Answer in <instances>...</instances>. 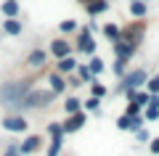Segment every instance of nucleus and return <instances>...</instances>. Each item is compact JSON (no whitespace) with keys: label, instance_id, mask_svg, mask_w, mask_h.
Wrapping results in <instances>:
<instances>
[{"label":"nucleus","instance_id":"9","mask_svg":"<svg viewBox=\"0 0 159 156\" xmlns=\"http://www.w3.org/2000/svg\"><path fill=\"white\" fill-rule=\"evenodd\" d=\"M51 53L56 58H66L69 53H72V45L66 42V40H53V45H51Z\"/></svg>","mask_w":159,"mask_h":156},{"label":"nucleus","instance_id":"12","mask_svg":"<svg viewBox=\"0 0 159 156\" xmlns=\"http://www.w3.org/2000/svg\"><path fill=\"white\" fill-rule=\"evenodd\" d=\"M37 145H40V138L37 135H29V138L19 145V154H32V151H37Z\"/></svg>","mask_w":159,"mask_h":156},{"label":"nucleus","instance_id":"7","mask_svg":"<svg viewBox=\"0 0 159 156\" xmlns=\"http://www.w3.org/2000/svg\"><path fill=\"white\" fill-rule=\"evenodd\" d=\"M3 127L11 130V132H24V130H27V119L13 114V117H6V119H3Z\"/></svg>","mask_w":159,"mask_h":156},{"label":"nucleus","instance_id":"15","mask_svg":"<svg viewBox=\"0 0 159 156\" xmlns=\"http://www.w3.org/2000/svg\"><path fill=\"white\" fill-rule=\"evenodd\" d=\"M72 69H77V61H74L72 56H66V58H58V72H61V74L72 72Z\"/></svg>","mask_w":159,"mask_h":156},{"label":"nucleus","instance_id":"33","mask_svg":"<svg viewBox=\"0 0 159 156\" xmlns=\"http://www.w3.org/2000/svg\"><path fill=\"white\" fill-rule=\"evenodd\" d=\"M148 148H151V154H159V138H154V140H151V145H148Z\"/></svg>","mask_w":159,"mask_h":156},{"label":"nucleus","instance_id":"18","mask_svg":"<svg viewBox=\"0 0 159 156\" xmlns=\"http://www.w3.org/2000/svg\"><path fill=\"white\" fill-rule=\"evenodd\" d=\"M80 106H82V103H80L77 98H66V100H64V109H66V114H77Z\"/></svg>","mask_w":159,"mask_h":156},{"label":"nucleus","instance_id":"6","mask_svg":"<svg viewBox=\"0 0 159 156\" xmlns=\"http://www.w3.org/2000/svg\"><path fill=\"white\" fill-rule=\"evenodd\" d=\"M133 53H135V45H130V42H125V40H114V56L117 58H130Z\"/></svg>","mask_w":159,"mask_h":156},{"label":"nucleus","instance_id":"1","mask_svg":"<svg viewBox=\"0 0 159 156\" xmlns=\"http://www.w3.org/2000/svg\"><path fill=\"white\" fill-rule=\"evenodd\" d=\"M32 90V85H29V79H19V82H6L3 87H0V103L3 106H13L19 109V103H21V98Z\"/></svg>","mask_w":159,"mask_h":156},{"label":"nucleus","instance_id":"24","mask_svg":"<svg viewBox=\"0 0 159 156\" xmlns=\"http://www.w3.org/2000/svg\"><path fill=\"white\" fill-rule=\"evenodd\" d=\"M61 138H53V143H51V148H48V156H58L61 154Z\"/></svg>","mask_w":159,"mask_h":156},{"label":"nucleus","instance_id":"20","mask_svg":"<svg viewBox=\"0 0 159 156\" xmlns=\"http://www.w3.org/2000/svg\"><path fill=\"white\" fill-rule=\"evenodd\" d=\"M103 34H106L109 40H119V27L117 24H106V27H103Z\"/></svg>","mask_w":159,"mask_h":156},{"label":"nucleus","instance_id":"8","mask_svg":"<svg viewBox=\"0 0 159 156\" xmlns=\"http://www.w3.org/2000/svg\"><path fill=\"white\" fill-rule=\"evenodd\" d=\"M85 124V114L77 111V114H69V119L64 122V132H74V130H80Z\"/></svg>","mask_w":159,"mask_h":156},{"label":"nucleus","instance_id":"28","mask_svg":"<svg viewBox=\"0 0 159 156\" xmlns=\"http://www.w3.org/2000/svg\"><path fill=\"white\" fill-rule=\"evenodd\" d=\"M117 127L119 130H130V114H122V117L117 119Z\"/></svg>","mask_w":159,"mask_h":156},{"label":"nucleus","instance_id":"21","mask_svg":"<svg viewBox=\"0 0 159 156\" xmlns=\"http://www.w3.org/2000/svg\"><path fill=\"white\" fill-rule=\"evenodd\" d=\"M85 109H88V111H101V98L90 95V98L85 100Z\"/></svg>","mask_w":159,"mask_h":156},{"label":"nucleus","instance_id":"25","mask_svg":"<svg viewBox=\"0 0 159 156\" xmlns=\"http://www.w3.org/2000/svg\"><path fill=\"white\" fill-rule=\"evenodd\" d=\"M88 69H90L93 74H101L103 72V61H101V58H90V66H88Z\"/></svg>","mask_w":159,"mask_h":156},{"label":"nucleus","instance_id":"31","mask_svg":"<svg viewBox=\"0 0 159 156\" xmlns=\"http://www.w3.org/2000/svg\"><path fill=\"white\" fill-rule=\"evenodd\" d=\"M138 111H141V106H138V103H133V100H130V106H127V114H130V117H135Z\"/></svg>","mask_w":159,"mask_h":156},{"label":"nucleus","instance_id":"14","mask_svg":"<svg viewBox=\"0 0 159 156\" xmlns=\"http://www.w3.org/2000/svg\"><path fill=\"white\" fill-rule=\"evenodd\" d=\"M27 61H29V66H32V69H40L43 64H45V50H32Z\"/></svg>","mask_w":159,"mask_h":156},{"label":"nucleus","instance_id":"13","mask_svg":"<svg viewBox=\"0 0 159 156\" xmlns=\"http://www.w3.org/2000/svg\"><path fill=\"white\" fill-rule=\"evenodd\" d=\"M48 82H51V93H64V87H66V82H64V77H61V74H56V72H53L51 74V79H48Z\"/></svg>","mask_w":159,"mask_h":156},{"label":"nucleus","instance_id":"5","mask_svg":"<svg viewBox=\"0 0 159 156\" xmlns=\"http://www.w3.org/2000/svg\"><path fill=\"white\" fill-rule=\"evenodd\" d=\"M77 50H80V53H88V56L96 53V40H93V32L82 29V34H80V40H77Z\"/></svg>","mask_w":159,"mask_h":156},{"label":"nucleus","instance_id":"30","mask_svg":"<svg viewBox=\"0 0 159 156\" xmlns=\"http://www.w3.org/2000/svg\"><path fill=\"white\" fill-rule=\"evenodd\" d=\"M77 29V21H61V32H74Z\"/></svg>","mask_w":159,"mask_h":156},{"label":"nucleus","instance_id":"27","mask_svg":"<svg viewBox=\"0 0 159 156\" xmlns=\"http://www.w3.org/2000/svg\"><path fill=\"white\" fill-rule=\"evenodd\" d=\"M90 93L96 95V98H103V95H106V87H103L101 82H93V87H90Z\"/></svg>","mask_w":159,"mask_h":156},{"label":"nucleus","instance_id":"35","mask_svg":"<svg viewBox=\"0 0 159 156\" xmlns=\"http://www.w3.org/2000/svg\"><path fill=\"white\" fill-rule=\"evenodd\" d=\"M82 3H88V0H82Z\"/></svg>","mask_w":159,"mask_h":156},{"label":"nucleus","instance_id":"32","mask_svg":"<svg viewBox=\"0 0 159 156\" xmlns=\"http://www.w3.org/2000/svg\"><path fill=\"white\" fill-rule=\"evenodd\" d=\"M135 135H138V140H151V138H148V132H146V130H135Z\"/></svg>","mask_w":159,"mask_h":156},{"label":"nucleus","instance_id":"11","mask_svg":"<svg viewBox=\"0 0 159 156\" xmlns=\"http://www.w3.org/2000/svg\"><path fill=\"white\" fill-rule=\"evenodd\" d=\"M0 11H3L6 19H16L19 16V3H16V0H6V3L0 6Z\"/></svg>","mask_w":159,"mask_h":156},{"label":"nucleus","instance_id":"19","mask_svg":"<svg viewBox=\"0 0 159 156\" xmlns=\"http://www.w3.org/2000/svg\"><path fill=\"white\" fill-rule=\"evenodd\" d=\"M48 132H51L53 138H64V124L61 122H51L48 124Z\"/></svg>","mask_w":159,"mask_h":156},{"label":"nucleus","instance_id":"4","mask_svg":"<svg viewBox=\"0 0 159 156\" xmlns=\"http://www.w3.org/2000/svg\"><path fill=\"white\" fill-rule=\"evenodd\" d=\"M119 40H125V42H130V45H141V40H143V27L138 21H133L127 29H119Z\"/></svg>","mask_w":159,"mask_h":156},{"label":"nucleus","instance_id":"23","mask_svg":"<svg viewBox=\"0 0 159 156\" xmlns=\"http://www.w3.org/2000/svg\"><path fill=\"white\" fill-rule=\"evenodd\" d=\"M146 90L148 93H159V74H154V77L146 79Z\"/></svg>","mask_w":159,"mask_h":156},{"label":"nucleus","instance_id":"26","mask_svg":"<svg viewBox=\"0 0 159 156\" xmlns=\"http://www.w3.org/2000/svg\"><path fill=\"white\" fill-rule=\"evenodd\" d=\"M77 74H80V79H82V82H90V79H93V72H90L88 66H80Z\"/></svg>","mask_w":159,"mask_h":156},{"label":"nucleus","instance_id":"16","mask_svg":"<svg viewBox=\"0 0 159 156\" xmlns=\"http://www.w3.org/2000/svg\"><path fill=\"white\" fill-rule=\"evenodd\" d=\"M130 13H133L135 19L146 16V3H143V0H133V3H130Z\"/></svg>","mask_w":159,"mask_h":156},{"label":"nucleus","instance_id":"3","mask_svg":"<svg viewBox=\"0 0 159 156\" xmlns=\"http://www.w3.org/2000/svg\"><path fill=\"white\" fill-rule=\"evenodd\" d=\"M53 100V93H43V90H29L27 95L21 98V103H19V109H45L48 103Z\"/></svg>","mask_w":159,"mask_h":156},{"label":"nucleus","instance_id":"17","mask_svg":"<svg viewBox=\"0 0 159 156\" xmlns=\"http://www.w3.org/2000/svg\"><path fill=\"white\" fill-rule=\"evenodd\" d=\"M3 29H6L8 34H19V32H21V24H19L16 19H6V24H3Z\"/></svg>","mask_w":159,"mask_h":156},{"label":"nucleus","instance_id":"2","mask_svg":"<svg viewBox=\"0 0 159 156\" xmlns=\"http://www.w3.org/2000/svg\"><path fill=\"white\" fill-rule=\"evenodd\" d=\"M146 79H148V74L143 72V69H135V72H130V74H125V77H122L117 93L125 95V93H130V90H138V87H143V85H146Z\"/></svg>","mask_w":159,"mask_h":156},{"label":"nucleus","instance_id":"34","mask_svg":"<svg viewBox=\"0 0 159 156\" xmlns=\"http://www.w3.org/2000/svg\"><path fill=\"white\" fill-rule=\"evenodd\" d=\"M3 156H19V145H11V148H8Z\"/></svg>","mask_w":159,"mask_h":156},{"label":"nucleus","instance_id":"29","mask_svg":"<svg viewBox=\"0 0 159 156\" xmlns=\"http://www.w3.org/2000/svg\"><path fill=\"white\" fill-rule=\"evenodd\" d=\"M114 74L125 77V58H117V61H114Z\"/></svg>","mask_w":159,"mask_h":156},{"label":"nucleus","instance_id":"10","mask_svg":"<svg viewBox=\"0 0 159 156\" xmlns=\"http://www.w3.org/2000/svg\"><path fill=\"white\" fill-rule=\"evenodd\" d=\"M85 8H88V13H90V16H96V13H103V11L109 8V0H88Z\"/></svg>","mask_w":159,"mask_h":156},{"label":"nucleus","instance_id":"22","mask_svg":"<svg viewBox=\"0 0 159 156\" xmlns=\"http://www.w3.org/2000/svg\"><path fill=\"white\" fill-rule=\"evenodd\" d=\"M143 119H148V122H157V119H159V109H157V106H146Z\"/></svg>","mask_w":159,"mask_h":156}]
</instances>
